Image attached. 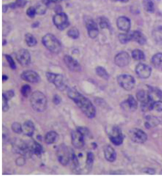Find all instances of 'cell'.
<instances>
[{"label":"cell","mask_w":162,"mask_h":177,"mask_svg":"<svg viewBox=\"0 0 162 177\" xmlns=\"http://www.w3.org/2000/svg\"><path fill=\"white\" fill-rule=\"evenodd\" d=\"M32 108L36 112H43L47 107V99L41 92L36 91L32 93L30 98Z\"/></svg>","instance_id":"cell-2"},{"label":"cell","mask_w":162,"mask_h":177,"mask_svg":"<svg viewBox=\"0 0 162 177\" xmlns=\"http://www.w3.org/2000/svg\"><path fill=\"white\" fill-rule=\"evenodd\" d=\"M119 1H120L122 2H127L128 0H119Z\"/></svg>","instance_id":"cell-52"},{"label":"cell","mask_w":162,"mask_h":177,"mask_svg":"<svg viewBox=\"0 0 162 177\" xmlns=\"http://www.w3.org/2000/svg\"><path fill=\"white\" fill-rule=\"evenodd\" d=\"M25 42H26L27 45L28 47H34L37 43V41L36 39L35 38V37L33 36V35H32L30 33H26L25 36Z\"/></svg>","instance_id":"cell-26"},{"label":"cell","mask_w":162,"mask_h":177,"mask_svg":"<svg viewBox=\"0 0 162 177\" xmlns=\"http://www.w3.org/2000/svg\"><path fill=\"white\" fill-rule=\"evenodd\" d=\"M50 1L52 2H54V3H58V2H61L62 0H50Z\"/></svg>","instance_id":"cell-51"},{"label":"cell","mask_w":162,"mask_h":177,"mask_svg":"<svg viewBox=\"0 0 162 177\" xmlns=\"http://www.w3.org/2000/svg\"><path fill=\"white\" fill-rule=\"evenodd\" d=\"M145 173H147L149 174H154L155 173V171L153 169H145L144 170Z\"/></svg>","instance_id":"cell-48"},{"label":"cell","mask_w":162,"mask_h":177,"mask_svg":"<svg viewBox=\"0 0 162 177\" xmlns=\"http://www.w3.org/2000/svg\"><path fill=\"white\" fill-rule=\"evenodd\" d=\"M67 34L70 38H73V39H77L79 36V32L77 28L73 27L68 30Z\"/></svg>","instance_id":"cell-32"},{"label":"cell","mask_w":162,"mask_h":177,"mask_svg":"<svg viewBox=\"0 0 162 177\" xmlns=\"http://www.w3.org/2000/svg\"><path fill=\"white\" fill-rule=\"evenodd\" d=\"M117 81L119 86L127 91H130L134 87L135 81L132 76L122 74L117 77Z\"/></svg>","instance_id":"cell-6"},{"label":"cell","mask_w":162,"mask_h":177,"mask_svg":"<svg viewBox=\"0 0 162 177\" xmlns=\"http://www.w3.org/2000/svg\"><path fill=\"white\" fill-rule=\"evenodd\" d=\"M68 95L87 118L93 119L95 116V108L91 100L81 94L75 88H69L68 91Z\"/></svg>","instance_id":"cell-1"},{"label":"cell","mask_w":162,"mask_h":177,"mask_svg":"<svg viewBox=\"0 0 162 177\" xmlns=\"http://www.w3.org/2000/svg\"><path fill=\"white\" fill-rule=\"evenodd\" d=\"M5 58H6V60L8 61L9 64L10 68L13 70H15L16 68V63H15V61L12 58V57L10 56V55H6Z\"/></svg>","instance_id":"cell-41"},{"label":"cell","mask_w":162,"mask_h":177,"mask_svg":"<svg viewBox=\"0 0 162 177\" xmlns=\"http://www.w3.org/2000/svg\"><path fill=\"white\" fill-rule=\"evenodd\" d=\"M151 68L146 64L139 63L136 66L135 71L139 77L142 78H148L151 74Z\"/></svg>","instance_id":"cell-16"},{"label":"cell","mask_w":162,"mask_h":177,"mask_svg":"<svg viewBox=\"0 0 162 177\" xmlns=\"http://www.w3.org/2000/svg\"><path fill=\"white\" fill-rule=\"evenodd\" d=\"M129 136L132 141L138 144L145 143L147 139V135L144 131L138 128H133L129 131Z\"/></svg>","instance_id":"cell-8"},{"label":"cell","mask_w":162,"mask_h":177,"mask_svg":"<svg viewBox=\"0 0 162 177\" xmlns=\"http://www.w3.org/2000/svg\"><path fill=\"white\" fill-rule=\"evenodd\" d=\"M53 103L56 105H58L60 104L61 102V98L59 95L56 94L54 95L53 99Z\"/></svg>","instance_id":"cell-46"},{"label":"cell","mask_w":162,"mask_h":177,"mask_svg":"<svg viewBox=\"0 0 162 177\" xmlns=\"http://www.w3.org/2000/svg\"><path fill=\"white\" fill-rule=\"evenodd\" d=\"M153 109L158 112L162 111V102L161 100H158L154 102L152 105V110Z\"/></svg>","instance_id":"cell-38"},{"label":"cell","mask_w":162,"mask_h":177,"mask_svg":"<svg viewBox=\"0 0 162 177\" xmlns=\"http://www.w3.org/2000/svg\"><path fill=\"white\" fill-rule=\"evenodd\" d=\"M27 1L26 0H16L15 5L16 7L18 8H23L26 4Z\"/></svg>","instance_id":"cell-45"},{"label":"cell","mask_w":162,"mask_h":177,"mask_svg":"<svg viewBox=\"0 0 162 177\" xmlns=\"http://www.w3.org/2000/svg\"><path fill=\"white\" fill-rule=\"evenodd\" d=\"M85 25L87 27L88 35L90 38L94 39L99 35V31L97 24L92 19H87L85 21Z\"/></svg>","instance_id":"cell-17"},{"label":"cell","mask_w":162,"mask_h":177,"mask_svg":"<svg viewBox=\"0 0 162 177\" xmlns=\"http://www.w3.org/2000/svg\"><path fill=\"white\" fill-rule=\"evenodd\" d=\"M117 25L121 31L128 32L130 28V20L126 17H120L117 19Z\"/></svg>","instance_id":"cell-18"},{"label":"cell","mask_w":162,"mask_h":177,"mask_svg":"<svg viewBox=\"0 0 162 177\" xmlns=\"http://www.w3.org/2000/svg\"><path fill=\"white\" fill-rule=\"evenodd\" d=\"M47 6L42 3V4L38 5L36 8L37 13L39 15H43L46 12V8Z\"/></svg>","instance_id":"cell-39"},{"label":"cell","mask_w":162,"mask_h":177,"mask_svg":"<svg viewBox=\"0 0 162 177\" xmlns=\"http://www.w3.org/2000/svg\"><path fill=\"white\" fill-rule=\"evenodd\" d=\"M110 141L115 145L118 146L123 143L124 137L122 130L118 127H113L109 134Z\"/></svg>","instance_id":"cell-11"},{"label":"cell","mask_w":162,"mask_h":177,"mask_svg":"<svg viewBox=\"0 0 162 177\" xmlns=\"http://www.w3.org/2000/svg\"><path fill=\"white\" fill-rule=\"evenodd\" d=\"M31 88L28 84H24L21 88V93L24 97H27L31 93Z\"/></svg>","instance_id":"cell-37"},{"label":"cell","mask_w":162,"mask_h":177,"mask_svg":"<svg viewBox=\"0 0 162 177\" xmlns=\"http://www.w3.org/2000/svg\"><path fill=\"white\" fill-rule=\"evenodd\" d=\"M131 40L138 42L140 45H144L146 42V39L145 36L139 31H134L131 33Z\"/></svg>","instance_id":"cell-23"},{"label":"cell","mask_w":162,"mask_h":177,"mask_svg":"<svg viewBox=\"0 0 162 177\" xmlns=\"http://www.w3.org/2000/svg\"><path fill=\"white\" fill-rule=\"evenodd\" d=\"M99 25H100V28L103 29L108 28H109V24L108 21L104 18H102L100 19Z\"/></svg>","instance_id":"cell-43"},{"label":"cell","mask_w":162,"mask_h":177,"mask_svg":"<svg viewBox=\"0 0 162 177\" xmlns=\"http://www.w3.org/2000/svg\"><path fill=\"white\" fill-rule=\"evenodd\" d=\"M3 94L5 96L6 99L8 100H10V99H12L14 96L15 93L13 90H9L8 91H6L5 93H3Z\"/></svg>","instance_id":"cell-44"},{"label":"cell","mask_w":162,"mask_h":177,"mask_svg":"<svg viewBox=\"0 0 162 177\" xmlns=\"http://www.w3.org/2000/svg\"><path fill=\"white\" fill-rule=\"evenodd\" d=\"M22 130L25 135L32 137L35 131V125L33 122L30 120L24 122L22 125Z\"/></svg>","instance_id":"cell-22"},{"label":"cell","mask_w":162,"mask_h":177,"mask_svg":"<svg viewBox=\"0 0 162 177\" xmlns=\"http://www.w3.org/2000/svg\"><path fill=\"white\" fill-rule=\"evenodd\" d=\"M159 121L156 118L151 117L149 116L147 118V122L145 123L146 127L150 128L152 127H154L159 124Z\"/></svg>","instance_id":"cell-30"},{"label":"cell","mask_w":162,"mask_h":177,"mask_svg":"<svg viewBox=\"0 0 162 177\" xmlns=\"http://www.w3.org/2000/svg\"><path fill=\"white\" fill-rule=\"evenodd\" d=\"M104 152L105 158L109 162H112L116 160V153L112 147L110 145H107L104 147Z\"/></svg>","instance_id":"cell-20"},{"label":"cell","mask_w":162,"mask_h":177,"mask_svg":"<svg viewBox=\"0 0 162 177\" xmlns=\"http://www.w3.org/2000/svg\"><path fill=\"white\" fill-rule=\"evenodd\" d=\"M152 63L155 66H159L162 63V54L158 53L154 55L152 58Z\"/></svg>","instance_id":"cell-33"},{"label":"cell","mask_w":162,"mask_h":177,"mask_svg":"<svg viewBox=\"0 0 162 177\" xmlns=\"http://www.w3.org/2000/svg\"><path fill=\"white\" fill-rule=\"evenodd\" d=\"M73 150L69 149L64 144H61L57 149L56 154L57 159L62 165H67L71 160V155Z\"/></svg>","instance_id":"cell-4"},{"label":"cell","mask_w":162,"mask_h":177,"mask_svg":"<svg viewBox=\"0 0 162 177\" xmlns=\"http://www.w3.org/2000/svg\"><path fill=\"white\" fill-rule=\"evenodd\" d=\"M119 40L122 44H126L131 40V33H120L119 35Z\"/></svg>","instance_id":"cell-31"},{"label":"cell","mask_w":162,"mask_h":177,"mask_svg":"<svg viewBox=\"0 0 162 177\" xmlns=\"http://www.w3.org/2000/svg\"><path fill=\"white\" fill-rule=\"evenodd\" d=\"M42 43L51 52L58 54L61 51V45L59 41L51 33L45 35L42 38Z\"/></svg>","instance_id":"cell-3"},{"label":"cell","mask_w":162,"mask_h":177,"mask_svg":"<svg viewBox=\"0 0 162 177\" xmlns=\"http://www.w3.org/2000/svg\"><path fill=\"white\" fill-rule=\"evenodd\" d=\"M53 22L57 28L63 31L69 25L68 17L64 13H57L53 17Z\"/></svg>","instance_id":"cell-9"},{"label":"cell","mask_w":162,"mask_h":177,"mask_svg":"<svg viewBox=\"0 0 162 177\" xmlns=\"http://www.w3.org/2000/svg\"><path fill=\"white\" fill-rule=\"evenodd\" d=\"M132 56L133 59L136 60H142L145 59V55L141 50L139 49H134L132 52Z\"/></svg>","instance_id":"cell-29"},{"label":"cell","mask_w":162,"mask_h":177,"mask_svg":"<svg viewBox=\"0 0 162 177\" xmlns=\"http://www.w3.org/2000/svg\"><path fill=\"white\" fill-rule=\"evenodd\" d=\"M94 157L93 154L91 152H89L87 154V161H86V164L88 169L92 168L94 162Z\"/></svg>","instance_id":"cell-36"},{"label":"cell","mask_w":162,"mask_h":177,"mask_svg":"<svg viewBox=\"0 0 162 177\" xmlns=\"http://www.w3.org/2000/svg\"><path fill=\"white\" fill-rule=\"evenodd\" d=\"M122 107L127 108L129 111L133 112L136 110L138 108V103L133 96L129 95L127 99L122 103Z\"/></svg>","instance_id":"cell-19"},{"label":"cell","mask_w":162,"mask_h":177,"mask_svg":"<svg viewBox=\"0 0 162 177\" xmlns=\"http://www.w3.org/2000/svg\"><path fill=\"white\" fill-rule=\"evenodd\" d=\"M17 164L18 165H23L25 164V160L23 158H19L17 160Z\"/></svg>","instance_id":"cell-47"},{"label":"cell","mask_w":162,"mask_h":177,"mask_svg":"<svg viewBox=\"0 0 162 177\" xmlns=\"http://www.w3.org/2000/svg\"><path fill=\"white\" fill-rule=\"evenodd\" d=\"M136 97L138 100L141 102L142 104L146 103L149 102H153L149 97L148 92H146L145 90H139L138 91L136 94Z\"/></svg>","instance_id":"cell-25"},{"label":"cell","mask_w":162,"mask_h":177,"mask_svg":"<svg viewBox=\"0 0 162 177\" xmlns=\"http://www.w3.org/2000/svg\"><path fill=\"white\" fill-rule=\"evenodd\" d=\"M21 77L23 80L31 83H38L41 80L39 74L32 70L23 72L21 75Z\"/></svg>","instance_id":"cell-15"},{"label":"cell","mask_w":162,"mask_h":177,"mask_svg":"<svg viewBox=\"0 0 162 177\" xmlns=\"http://www.w3.org/2000/svg\"><path fill=\"white\" fill-rule=\"evenodd\" d=\"M13 149L17 154H20L24 157H31L33 154L29 150L28 143L22 141V139H17L13 144Z\"/></svg>","instance_id":"cell-5"},{"label":"cell","mask_w":162,"mask_h":177,"mask_svg":"<svg viewBox=\"0 0 162 177\" xmlns=\"http://www.w3.org/2000/svg\"><path fill=\"white\" fill-rule=\"evenodd\" d=\"M64 63L70 71L79 72L81 71V67L79 63L72 57L65 55L63 58Z\"/></svg>","instance_id":"cell-13"},{"label":"cell","mask_w":162,"mask_h":177,"mask_svg":"<svg viewBox=\"0 0 162 177\" xmlns=\"http://www.w3.org/2000/svg\"><path fill=\"white\" fill-rule=\"evenodd\" d=\"M8 77L7 76L5 75H3L2 76V79H3V81H6V80H8Z\"/></svg>","instance_id":"cell-50"},{"label":"cell","mask_w":162,"mask_h":177,"mask_svg":"<svg viewBox=\"0 0 162 177\" xmlns=\"http://www.w3.org/2000/svg\"><path fill=\"white\" fill-rule=\"evenodd\" d=\"M96 73L97 74V75H99V77L104 79L105 80H108L109 78V75L108 73L103 67H100V66L97 67L96 68Z\"/></svg>","instance_id":"cell-27"},{"label":"cell","mask_w":162,"mask_h":177,"mask_svg":"<svg viewBox=\"0 0 162 177\" xmlns=\"http://www.w3.org/2000/svg\"><path fill=\"white\" fill-rule=\"evenodd\" d=\"M8 6L7 5H3V13H5L6 11L8 10Z\"/></svg>","instance_id":"cell-49"},{"label":"cell","mask_w":162,"mask_h":177,"mask_svg":"<svg viewBox=\"0 0 162 177\" xmlns=\"http://www.w3.org/2000/svg\"><path fill=\"white\" fill-rule=\"evenodd\" d=\"M58 139V134L56 131H51L45 134L44 140L48 144H52L56 142Z\"/></svg>","instance_id":"cell-24"},{"label":"cell","mask_w":162,"mask_h":177,"mask_svg":"<svg viewBox=\"0 0 162 177\" xmlns=\"http://www.w3.org/2000/svg\"><path fill=\"white\" fill-rule=\"evenodd\" d=\"M29 150L33 154L40 155L43 152V149L42 146L36 141H32L28 142Z\"/></svg>","instance_id":"cell-21"},{"label":"cell","mask_w":162,"mask_h":177,"mask_svg":"<svg viewBox=\"0 0 162 177\" xmlns=\"http://www.w3.org/2000/svg\"><path fill=\"white\" fill-rule=\"evenodd\" d=\"M16 59L21 65L26 66L31 62V55L27 49H20L16 54Z\"/></svg>","instance_id":"cell-12"},{"label":"cell","mask_w":162,"mask_h":177,"mask_svg":"<svg viewBox=\"0 0 162 177\" xmlns=\"http://www.w3.org/2000/svg\"><path fill=\"white\" fill-rule=\"evenodd\" d=\"M84 134L79 129L73 131L71 133L72 143L73 146L77 149H81L84 145Z\"/></svg>","instance_id":"cell-10"},{"label":"cell","mask_w":162,"mask_h":177,"mask_svg":"<svg viewBox=\"0 0 162 177\" xmlns=\"http://www.w3.org/2000/svg\"><path fill=\"white\" fill-rule=\"evenodd\" d=\"M12 130L16 134H20L23 132L22 125L18 122H15L13 123L12 125Z\"/></svg>","instance_id":"cell-35"},{"label":"cell","mask_w":162,"mask_h":177,"mask_svg":"<svg viewBox=\"0 0 162 177\" xmlns=\"http://www.w3.org/2000/svg\"><path fill=\"white\" fill-rule=\"evenodd\" d=\"M143 4L144 8L146 12L154 13V6L152 0H144Z\"/></svg>","instance_id":"cell-28"},{"label":"cell","mask_w":162,"mask_h":177,"mask_svg":"<svg viewBox=\"0 0 162 177\" xmlns=\"http://www.w3.org/2000/svg\"><path fill=\"white\" fill-rule=\"evenodd\" d=\"M153 35L156 40L162 42V26L154 29Z\"/></svg>","instance_id":"cell-34"},{"label":"cell","mask_w":162,"mask_h":177,"mask_svg":"<svg viewBox=\"0 0 162 177\" xmlns=\"http://www.w3.org/2000/svg\"><path fill=\"white\" fill-rule=\"evenodd\" d=\"M8 99H6L4 95H2V110L3 112H7L8 110L9 107L8 104Z\"/></svg>","instance_id":"cell-40"},{"label":"cell","mask_w":162,"mask_h":177,"mask_svg":"<svg viewBox=\"0 0 162 177\" xmlns=\"http://www.w3.org/2000/svg\"><path fill=\"white\" fill-rule=\"evenodd\" d=\"M36 13H37L36 9L35 8L33 7H30L26 11V14L28 16L31 18L34 17Z\"/></svg>","instance_id":"cell-42"},{"label":"cell","mask_w":162,"mask_h":177,"mask_svg":"<svg viewBox=\"0 0 162 177\" xmlns=\"http://www.w3.org/2000/svg\"><path fill=\"white\" fill-rule=\"evenodd\" d=\"M46 77L49 83H52L56 86V87L60 90L63 91L66 88L64 82L63 77L61 74L47 72L46 73Z\"/></svg>","instance_id":"cell-7"},{"label":"cell","mask_w":162,"mask_h":177,"mask_svg":"<svg viewBox=\"0 0 162 177\" xmlns=\"http://www.w3.org/2000/svg\"><path fill=\"white\" fill-rule=\"evenodd\" d=\"M114 62L119 67H126L130 62V57L128 53L122 52L115 57Z\"/></svg>","instance_id":"cell-14"}]
</instances>
